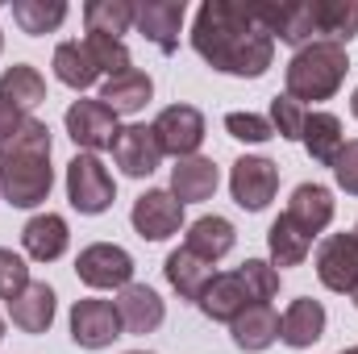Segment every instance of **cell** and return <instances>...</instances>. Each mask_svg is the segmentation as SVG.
I'll list each match as a JSON object with an SVG mask.
<instances>
[{"label":"cell","instance_id":"cell-1","mask_svg":"<svg viewBox=\"0 0 358 354\" xmlns=\"http://www.w3.org/2000/svg\"><path fill=\"white\" fill-rule=\"evenodd\" d=\"M192 50L221 76L259 80L275 63L263 0H204L192 21Z\"/></svg>","mask_w":358,"mask_h":354},{"label":"cell","instance_id":"cell-2","mask_svg":"<svg viewBox=\"0 0 358 354\" xmlns=\"http://www.w3.org/2000/svg\"><path fill=\"white\" fill-rule=\"evenodd\" d=\"M55 187L50 167V125L25 117L13 138L0 142V196L13 208H38Z\"/></svg>","mask_w":358,"mask_h":354},{"label":"cell","instance_id":"cell-3","mask_svg":"<svg viewBox=\"0 0 358 354\" xmlns=\"http://www.w3.org/2000/svg\"><path fill=\"white\" fill-rule=\"evenodd\" d=\"M346 71H350L346 46L313 42V46H304V50H296L287 59V67H283V92L308 108V104L334 100L338 88L346 84Z\"/></svg>","mask_w":358,"mask_h":354},{"label":"cell","instance_id":"cell-4","mask_svg":"<svg viewBox=\"0 0 358 354\" xmlns=\"http://www.w3.org/2000/svg\"><path fill=\"white\" fill-rule=\"evenodd\" d=\"M67 200L80 217H100L117 200V179L100 163V155H76L67 163Z\"/></svg>","mask_w":358,"mask_h":354},{"label":"cell","instance_id":"cell-5","mask_svg":"<svg viewBox=\"0 0 358 354\" xmlns=\"http://www.w3.org/2000/svg\"><path fill=\"white\" fill-rule=\"evenodd\" d=\"M63 125L71 134V142L80 146V155H100V150H113V138L121 134L117 125V113L96 96V100H71L67 113H63Z\"/></svg>","mask_w":358,"mask_h":354},{"label":"cell","instance_id":"cell-6","mask_svg":"<svg viewBox=\"0 0 358 354\" xmlns=\"http://www.w3.org/2000/svg\"><path fill=\"white\" fill-rule=\"evenodd\" d=\"M76 275L96 288V292H121L134 283V259L125 246H113V242H92L80 250L76 259Z\"/></svg>","mask_w":358,"mask_h":354},{"label":"cell","instance_id":"cell-7","mask_svg":"<svg viewBox=\"0 0 358 354\" xmlns=\"http://www.w3.org/2000/svg\"><path fill=\"white\" fill-rule=\"evenodd\" d=\"M117 338H125L121 330V313L113 300H100V296H84L71 304V342L84 346V351H104L113 346Z\"/></svg>","mask_w":358,"mask_h":354},{"label":"cell","instance_id":"cell-8","mask_svg":"<svg viewBox=\"0 0 358 354\" xmlns=\"http://www.w3.org/2000/svg\"><path fill=\"white\" fill-rule=\"evenodd\" d=\"M279 192V167L263 155H242L229 171V196L246 213H263Z\"/></svg>","mask_w":358,"mask_h":354},{"label":"cell","instance_id":"cell-9","mask_svg":"<svg viewBox=\"0 0 358 354\" xmlns=\"http://www.w3.org/2000/svg\"><path fill=\"white\" fill-rule=\"evenodd\" d=\"M155 138H159L163 155H171L176 163L200 155V146H204V113L196 104H167L155 117Z\"/></svg>","mask_w":358,"mask_h":354},{"label":"cell","instance_id":"cell-10","mask_svg":"<svg viewBox=\"0 0 358 354\" xmlns=\"http://www.w3.org/2000/svg\"><path fill=\"white\" fill-rule=\"evenodd\" d=\"M138 238L146 242H167L171 234L183 229V204L171 196V187H150L134 200V213H129Z\"/></svg>","mask_w":358,"mask_h":354},{"label":"cell","instance_id":"cell-11","mask_svg":"<svg viewBox=\"0 0 358 354\" xmlns=\"http://www.w3.org/2000/svg\"><path fill=\"white\" fill-rule=\"evenodd\" d=\"M113 163L129 179L155 176L163 163V146L155 138V125H121V134L113 138Z\"/></svg>","mask_w":358,"mask_h":354},{"label":"cell","instance_id":"cell-12","mask_svg":"<svg viewBox=\"0 0 358 354\" xmlns=\"http://www.w3.org/2000/svg\"><path fill=\"white\" fill-rule=\"evenodd\" d=\"M183 17H187V4H183V0H138L134 29H138L146 42H155L163 55H176Z\"/></svg>","mask_w":358,"mask_h":354},{"label":"cell","instance_id":"cell-13","mask_svg":"<svg viewBox=\"0 0 358 354\" xmlns=\"http://www.w3.org/2000/svg\"><path fill=\"white\" fill-rule=\"evenodd\" d=\"M317 279L329 292H346L358 283V238L355 234H329L317 246Z\"/></svg>","mask_w":358,"mask_h":354},{"label":"cell","instance_id":"cell-14","mask_svg":"<svg viewBox=\"0 0 358 354\" xmlns=\"http://www.w3.org/2000/svg\"><path fill=\"white\" fill-rule=\"evenodd\" d=\"M334 213H338V200H334V192H329L325 183H300V187L292 192L287 208H283V217H287L300 234H308V238L325 234L329 221H334Z\"/></svg>","mask_w":358,"mask_h":354},{"label":"cell","instance_id":"cell-15","mask_svg":"<svg viewBox=\"0 0 358 354\" xmlns=\"http://www.w3.org/2000/svg\"><path fill=\"white\" fill-rule=\"evenodd\" d=\"M113 304H117V313H121V330L134 334V338L155 334V330L163 325V317H167L163 296H159L155 288H146V283H129V288H121Z\"/></svg>","mask_w":358,"mask_h":354},{"label":"cell","instance_id":"cell-16","mask_svg":"<svg viewBox=\"0 0 358 354\" xmlns=\"http://www.w3.org/2000/svg\"><path fill=\"white\" fill-rule=\"evenodd\" d=\"M21 246L34 263H59L71 246V229H67V217L59 213H38L25 221L21 229Z\"/></svg>","mask_w":358,"mask_h":354},{"label":"cell","instance_id":"cell-17","mask_svg":"<svg viewBox=\"0 0 358 354\" xmlns=\"http://www.w3.org/2000/svg\"><path fill=\"white\" fill-rule=\"evenodd\" d=\"M55 309H59V296L46 279H29V288L8 300V321L21 330V334H46L55 325Z\"/></svg>","mask_w":358,"mask_h":354},{"label":"cell","instance_id":"cell-18","mask_svg":"<svg viewBox=\"0 0 358 354\" xmlns=\"http://www.w3.org/2000/svg\"><path fill=\"white\" fill-rule=\"evenodd\" d=\"M325 325H329L325 304H321V300L300 296V300H292V304H287V313L279 317V342H283V346H292V351H308L313 342H321V338H325Z\"/></svg>","mask_w":358,"mask_h":354},{"label":"cell","instance_id":"cell-19","mask_svg":"<svg viewBox=\"0 0 358 354\" xmlns=\"http://www.w3.org/2000/svg\"><path fill=\"white\" fill-rule=\"evenodd\" d=\"M255 300H250V292H246V283H242V275L238 271H217L213 275V283L204 288V296H200V313L208 317V321H234L238 313H246Z\"/></svg>","mask_w":358,"mask_h":354},{"label":"cell","instance_id":"cell-20","mask_svg":"<svg viewBox=\"0 0 358 354\" xmlns=\"http://www.w3.org/2000/svg\"><path fill=\"white\" fill-rule=\"evenodd\" d=\"M300 142H304V150L313 155V163L334 167L338 155H342V146H346L342 117H338V113H325V108H308V121H304Z\"/></svg>","mask_w":358,"mask_h":354},{"label":"cell","instance_id":"cell-21","mask_svg":"<svg viewBox=\"0 0 358 354\" xmlns=\"http://www.w3.org/2000/svg\"><path fill=\"white\" fill-rule=\"evenodd\" d=\"M217 183H221V171H217V163H213V159H204V155L179 159L176 167H171V196H176L179 204L213 200Z\"/></svg>","mask_w":358,"mask_h":354},{"label":"cell","instance_id":"cell-22","mask_svg":"<svg viewBox=\"0 0 358 354\" xmlns=\"http://www.w3.org/2000/svg\"><path fill=\"white\" fill-rule=\"evenodd\" d=\"M183 246L196 255V259H204V263H221L234 246H238V229H234V221H225V217H196L192 225H187V238H183Z\"/></svg>","mask_w":358,"mask_h":354},{"label":"cell","instance_id":"cell-23","mask_svg":"<svg viewBox=\"0 0 358 354\" xmlns=\"http://www.w3.org/2000/svg\"><path fill=\"white\" fill-rule=\"evenodd\" d=\"M229 334H234V346L246 354H259L279 342V313L271 304H250L246 313H238L229 321Z\"/></svg>","mask_w":358,"mask_h":354},{"label":"cell","instance_id":"cell-24","mask_svg":"<svg viewBox=\"0 0 358 354\" xmlns=\"http://www.w3.org/2000/svg\"><path fill=\"white\" fill-rule=\"evenodd\" d=\"M317 42L346 46L358 38V0H313Z\"/></svg>","mask_w":358,"mask_h":354},{"label":"cell","instance_id":"cell-25","mask_svg":"<svg viewBox=\"0 0 358 354\" xmlns=\"http://www.w3.org/2000/svg\"><path fill=\"white\" fill-rule=\"evenodd\" d=\"M163 271H167V283L179 292V300H192V304H200V296H204V288L213 283V263H204V259H196L187 246H179V250H171L167 255V263H163Z\"/></svg>","mask_w":358,"mask_h":354},{"label":"cell","instance_id":"cell-26","mask_svg":"<svg viewBox=\"0 0 358 354\" xmlns=\"http://www.w3.org/2000/svg\"><path fill=\"white\" fill-rule=\"evenodd\" d=\"M150 96H155V80L146 76V71H125V76H117V80H104V88H100V100L117 113V117H134V113H142L146 104H150Z\"/></svg>","mask_w":358,"mask_h":354},{"label":"cell","instance_id":"cell-27","mask_svg":"<svg viewBox=\"0 0 358 354\" xmlns=\"http://www.w3.org/2000/svg\"><path fill=\"white\" fill-rule=\"evenodd\" d=\"M0 96H4L17 113L29 117V113L46 100V80H42L38 67H29V63H13V67L0 71Z\"/></svg>","mask_w":358,"mask_h":354},{"label":"cell","instance_id":"cell-28","mask_svg":"<svg viewBox=\"0 0 358 354\" xmlns=\"http://www.w3.org/2000/svg\"><path fill=\"white\" fill-rule=\"evenodd\" d=\"M267 250H271V267H275V271H279V267H300L308 259V250H313V238L300 234V229L279 213L267 229Z\"/></svg>","mask_w":358,"mask_h":354},{"label":"cell","instance_id":"cell-29","mask_svg":"<svg viewBox=\"0 0 358 354\" xmlns=\"http://www.w3.org/2000/svg\"><path fill=\"white\" fill-rule=\"evenodd\" d=\"M55 76H59V84H67L76 92H88L100 80V71H96L84 42H59L55 46Z\"/></svg>","mask_w":358,"mask_h":354},{"label":"cell","instance_id":"cell-30","mask_svg":"<svg viewBox=\"0 0 358 354\" xmlns=\"http://www.w3.org/2000/svg\"><path fill=\"white\" fill-rule=\"evenodd\" d=\"M134 0H88L84 4V25L88 34H104V38H121L134 29Z\"/></svg>","mask_w":358,"mask_h":354},{"label":"cell","instance_id":"cell-31","mask_svg":"<svg viewBox=\"0 0 358 354\" xmlns=\"http://www.w3.org/2000/svg\"><path fill=\"white\" fill-rule=\"evenodd\" d=\"M13 21L21 25V34L42 38L67 21V4L63 0H13Z\"/></svg>","mask_w":358,"mask_h":354},{"label":"cell","instance_id":"cell-32","mask_svg":"<svg viewBox=\"0 0 358 354\" xmlns=\"http://www.w3.org/2000/svg\"><path fill=\"white\" fill-rule=\"evenodd\" d=\"M84 46H88V55H92V63H96V71H100V76L117 80V76L134 71V59H129V50H125V42H121V38L88 34V38H84Z\"/></svg>","mask_w":358,"mask_h":354},{"label":"cell","instance_id":"cell-33","mask_svg":"<svg viewBox=\"0 0 358 354\" xmlns=\"http://www.w3.org/2000/svg\"><path fill=\"white\" fill-rule=\"evenodd\" d=\"M238 275H242V283H246L255 304H271L279 296V271L271 267V259H246L238 267Z\"/></svg>","mask_w":358,"mask_h":354},{"label":"cell","instance_id":"cell-34","mask_svg":"<svg viewBox=\"0 0 358 354\" xmlns=\"http://www.w3.org/2000/svg\"><path fill=\"white\" fill-rule=\"evenodd\" d=\"M304 121H308V108H304L300 100H292L287 92L271 100V129H275L279 138H287V142H300V134H304Z\"/></svg>","mask_w":358,"mask_h":354},{"label":"cell","instance_id":"cell-35","mask_svg":"<svg viewBox=\"0 0 358 354\" xmlns=\"http://www.w3.org/2000/svg\"><path fill=\"white\" fill-rule=\"evenodd\" d=\"M225 134L234 138V142H246V146H263L275 138V129H271V117L263 113H225Z\"/></svg>","mask_w":358,"mask_h":354},{"label":"cell","instance_id":"cell-36","mask_svg":"<svg viewBox=\"0 0 358 354\" xmlns=\"http://www.w3.org/2000/svg\"><path fill=\"white\" fill-rule=\"evenodd\" d=\"M29 288V267L17 250L0 246V300H17Z\"/></svg>","mask_w":358,"mask_h":354},{"label":"cell","instance_id":"cell-37","mask_svg":"<svg viewBox=\"0 0 358 354\" xmlns=\"http://www.w3.org/2000/svg\"><path fill=\"white\" fill-rule=\"evenodd\" d=\"M334 179H338V187H342L346 196H358V138L342 146V155H338V163H334Z\"/></svg>","mask_w":358,"mask_h":354},{"label":"cell","instance_id":"cell-38","mask_svg":"<svg viewBox=\"0 0 358 354\" xmlns=\"http://www.w3.org/2000/svg\"><path fill=\"white\" fill-rule=\"evenodd\" d=\"M21 121H25V113H17V108H13V104L0 96V142H4V138H13Z\"/></svg>","mask_w":358,"mask_h":354},{"label":"cell","instance_id":"cell-39","mask_svg":"<svg viewBox=\"0 0 358 354\" xmlns=\"http://www.w3.org/2000/svg\"><path fill=\"white\" fill-rule=\"evenodd\" d=\"M350 113H355V121H358V88H355V96H350Z\"/></svg>","mask_w":358,"mask_h":354},{"label":"cell","instance_id":"cell-40","mask_svg":"<svg viewBox=\"0 0 358 354\" xmlns=\"http://www.w3.org/2000/svg\"><path fill=\"white\" fill-rule=\"evenodd\" d=\"M350 300H355V309H358V283H355V288H350Z\"/></svg>","mask_w":358,"mask_h":354},{"label":"cell","instance_id":"cell-41","mask_svg":"<svg viewBox=\"0 0 358 354\" xmlns=\"http://www.w3.org/2000/svg\"><path fill=\"white\" fill-rule=\"evenodd\" d=\"M338 354H358V346H346V351H338Z\"/></svg>","mask_w":358,"mask_h":354},{"label":"cell","instance_id":"cell-42","mask_svg":"<svg viewBox=\"0 0 358 354\" xmlns=\"http://www.w3.org/2000/svg\"><path fill=\"white\" fill-rule=\"evenodd\" d=\"M0 342H4V317H0Z\"/></svg>","mask_w":358,"mask_h":354},{"label":"cell","instance_id":"cell-43","mask_svg":"<svg viewBox=\"0 0 358 354\" xmlns=\"http://www.w3.org/2000/svg\"><path fill=\"white\" fill-rule=\"evenodd\" d=\"M129 354H150V351H129Z\"/></svg>","mask_w":358,"mask_h":354},{"label":"cell","instance_id":"cell-44","mask_svg":"<svg viewBox=\"0 0 358 354\" xmlns=\"http://www.w3.org/2000/svg\"><path fill=\"white\" fill-rule=\"evenodd\" d=\"M0 50H4V34H0Z\"/></svg>","mask_w":358,"mask_h":354},{"label":"cell","instance_id":"cell-45","mask_svg":"<svg viewBox=\"0 0 358 354\" xmlns=\"http://www.w3.org/2000/svg\"><path fill=\"white\" fill-rule=\"evenodd\" d=\"M355 238H358V225H355Z\"/></svg>","mask_w":358,"mask_h":354}]
</instances>
